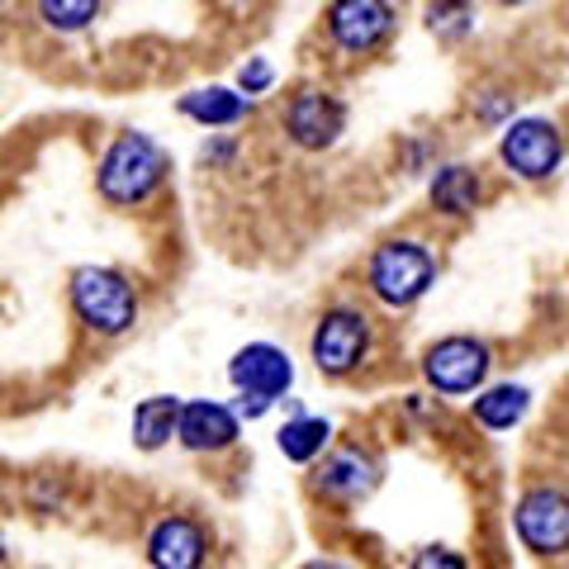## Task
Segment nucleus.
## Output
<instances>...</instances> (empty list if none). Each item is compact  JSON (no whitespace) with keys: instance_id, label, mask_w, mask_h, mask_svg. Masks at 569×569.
<instances>
[{"instance_id":"obj_1","label":"nucleus","mask_w":569,"mask_h":569,"mask_svg":"<svg viewBox=\"0 0 569 569\" xmlns=\"http://www.w3.org/2000/svg\"><path fill=\"white\" fill-rule=\"evenodd\" d=\"M167 181V152L148 133H119L100 157L96 186L110 204H142Z\"/></svg>"},{"instance_id":"obj_2","label":"nucleus","mask_w":569,"mask_h":569,"mask_svg":"<svg viewBox=\"0 0 569 569\" xmlns=\"http://www.w3.org/2000/svg\"><path fill=\"white\" fill-rule=\"evenodd\" d=\"M71 309L91 332L100 337H123L138 323V290L129 284V276L110 271V266H81L71 271Z\"/></svg>"},{"instance_id":"obj_3","label":"nucleus","mask_w":569,"mask_h":569,"mask_svg":"<svg viewBox=\"0 0 569 569\" xmlns=\"http://www.w3.org/2000/svg\"><path fill=\"white\" fill-rule=\"evenodd\" d=\"M437 280V257L427 252L422 242L413 238H389L370 252V266H366V284L370 295L380 299L389 309H408L432 290Z\"/></svg>"},{"instance_id":"obj_4","label":"nucleus","mask_w":569,"mask_h":569,"mask_svg":"<svg viewBox=\"0 0 569 569\" xmlns=\"http://www.w3.org/2000/svg\"><path fill=\"white\" fill-rule=\"evenodd\" d=\"M309 356H313L318 376H332V380L351 376V370L370 356V318H366L361 309H347V305L328 309V313L313 323Z\"/></svg>"},{"instance_id":"obj_5","label":"nucleus","mask_w":569,"mask_h":569,"mask_svg":"<svg viewBox=\"0 0 569 569\" xmlns=\"http://www.w3.org/2000/svg\"><path fill=\"white\" fill-rule=\"evenodd\" d=\"M518 537L537 556H565L569 550V493L556 485H537L518 498Z\"/></svg>"},{"instance_id":"obj_6","label":"nucleus","mask_w":569,"mask_h":569,"mask_svg":"<svg viewBox=\"0 0 569 569\" xmlns=\"http://www.w3.org/2000/svg\"><path fill=\"white\" fill-rule=\"evenodd\" d=\"M422 376L437 395H475L489 376V347L475 337H441L422 356Z\"/></svg>"},{"instance_id":"obj_7","label":"nucleus","mask_w":569,"mask_h":569,"mask_svg":"<svg viewBox=\"0 0 569 569\" xmlns=\"http://www.w3.org/2000/svg\"><path fill=\"white\" fill-rule=\"evenodd\" d=\"M498 157H503L508 171H518L522 181H546L565 157V138L550 119H518L503 129Z\"/></svg>"},{"instance_id":"obj_8","label":"nucleus","mask_w":569,"mask_h":569,"mask_svg":"<svg viewBox=\"0 0 569 569\" xmlns=\"http://www.w3.org/2000/svg\"><path fill=\"white\" fill-rule=\"evenodd\" d=\"M328 33L342 52L366 58L395 33V10L380 0H337V6H328Z\"/></svg>"},{"instance_id":"obj_9","label":"nucleus","mask_w":569,"mask_h":569,"mask_svg":"<svg viewBox=\"0 0 569 569\" xmlns=\"http://www.w3.org/2000/svg\"><path fill=\"white\" fill-rule=\"evenodd\" d=\"M342 129H347V110H342V100L328 91H299L290 100V110H284V133L305 152L332 148Z\"/></svg>"},{"instance_id":"obj_10","label":"nucleus","mask_w":569,"mask_h":569,"mask_svg":"<svg viewBox=\"0 0 569 569\" xmlns=\"http://www.w3.org/2000/svg\"><path fill=\"white\" fill-rule=\"evenodd\" d=\"M228 380L238 385V395H257V399H280L295 385V366L290 356L271 342H247L233 361H228Z\"/></svg>"},{"instance_id":"obj_11","label":"nucleus","mask_w":569,"mask_h":569,"mask_svg":"<svg viewBox=\"0 0 569 569\" xmlns=\"http://www.w3.org/2000/svg\"><path fill=\"white\" fill-rule=\"evenodd\" d=\"M148 560L152 569H204L209 560L204 527L190 518H162L148 537Z\"/></svg>"},{"instance_id":"obj_12","label":"nucleus","mask_w":569,"mask_h":569,"mask_svg":"<svg viewBox=\"0 0 569 569\" xmlns=\"http://www.w3.org/2000/svg\"><path fill=\"white\" fill-rule=\"evenodd\" d=\"M376 485H380V466H376V456L361 447H337L323 466H318V489L328 498H342V503L366 498Z\"/></svg>"},{"instance_id":"obj_13","label":"nucleus","mask_w":569,"mask_h":569,"mask_svg":"<svg viewBox=\"0 0 569 569\" xmlns=\"http://www.w3.org/2000/svg\"><path fill=\"white\" fill-rule=\"evenodd\" d=\"M238 441V408L213 403V399H194L181 413V447L186 451H228Z\"/></svg>"},{"instance_id":"obj_14","label":"nucleus","mask_w":569,"mask_h":569,"mask_svg":"<svg viewBox=\"0 0 569 569\" xmlns=\"http://www.w3.org/2000/svg\"><path fill=\"white\" fill-rule=\"evenodd\" d=\"M181 114L204 123V129H233V123H242L247 114H252V100L228 91V86H209V91L181 96Z\"/></svg>"},{"instance_id":"obj_15","label":"nucleus","mask_w":569,"mask_h":569,"mask_svg":"<svg viewBox=\"0 0 569 569\" xmlns=\"http://www.w3.org/2000/svg\"><path fill=\"white\" fill-rule=\"evenodd\" d=\"M181 413H186V403L171 399V395L142 399V403L133 408V441H138L142 451L167 447L171 437H181Z\"/></svg>"},{"instance_id":"obj_16","label":"nucleus","mask_w":569,"mask_h":569,"mask_svg":"<svg viewBox=\"0 0 569 569\" xmlns=\"http://www.w3.org/2000/svg\"><path fill=\"white\" fill-rule=\"evenodd\" d=\"M531 408V395L522 385H493L485 395L475 399V418L489 427V432H508V427H518Z\"/></svg>"},{"instance_id":"obj_17","label":"nucleus","mask_w":569,"mask_h":569,"mask_svg":"<svg viewBox=\"0 0 569 569\" xmlns=\"http://www.w3.org/2000/svg\"><path fill=\"white\" fill-rule=\"evenodd\" d=\"M479 194H485V186H479V176L470 167H441L432 176V204L441 213H451V219H460V213H475Z\"/></svg>"},{"instance_id":"obj_18","label":"nucleus","mask_w":569,"mask_h":569,"mask_svg":"<svg viewBox=\"0 0 569 569\" xmlns=\"http://www.w3.org/2000/svg\"><path fill=\"white\" fill-rule=\"evenodd\" d=\"M332 441V422L328 418H290L276 432V447L284 460H295V466H309L313 456H323V447Z\"/></svg>"},{"instance_id":"obj_19","label":"nucleus","mask_w":569,"mask_h":569,"mask_svg":"<svg viewBox=\"0 0 569 569\" xmlns=\"http://www.w3.org/2000/svg\"><path fill=\"white\" fill-rule=\"evenodd\" d=\"M39 14H43V24L48 29H62V33H71V29H86L100 14V6H91V0H43L39 6Z\"/></svg>"},{"instance_id":"obj_20","label":"nucleus","mask_w":569,"mask_h":569,"mask_svg":"<svg viewBox=\"0 0 569 569\" xmlns=\"http://www.w3.org/2000/svg\"><path fill=\"white\" fill-rule=\"evenodd\" d=\"M427 24H432V33H451V39H460V33L475 29V10L470 6H432L427 10Z\"/></svg>"},{"instance_id":"obj_21","label":"nucleus","mask_w":569,"mask_h":569,"mask_svg":"<svg viewBox=\"0 0 569 569\" xmlns=\"http://www.w3.org/2000/svg\"><path fill=\"white\" fill-rule=\"evenodd\" d=\"M408 569H470V565L460 560L456 550H447V546H422Z\"/></svg>"},{"instance_id":"obj_22","label":"nucleus","mask_w":569,"mask_h":569,"mask_svg":"<svg viewBox=\"0 0 569 569\" xmlns=\"http://www.w3.org/2000/svg\"><path fill=\"white\" fill-rule=\"evenodd\" d=\"M271 81H276V71H271V62H266V58H252V62L238 71V86H242L247 96H261Z\"/></svg>"},{"instance_id":"obj_23","label":"nucleus","mask_w":569,"mask_h":569,"mask_svg":"<svg viewBox=\"0 0 569 569\" xmlns=\"http://www.w3.org/2000/svg\"><path fill=\"white\" fill-rule=\"evenodd\" d=\"M266 408H271V399H257V395H242L238 399V418H261Z\"/></svg>"},{"instance_id":"obj_24","label":"nucleus","mask_w":569,"mask_h":569,"mask_svg":"<svg viewBox=\"0 0 569 569\" xmlns=\"http://www.w3.org/2000/svg\"><path fill=\"white\" fill-rule=\"evenodd\" d=\"M233 157V142H213V148H204V162H228Z\"/></svg>"},{"instance_id":"obj_25","label":"nucleus","mask_w":569,"mask_h":569,"mask_svg":"<svg viewBox=\"0 0 569 569\" xmlns=\"http://www.w3.org/2000/svg\"><path fill=\"white\" fill-rule=\"evenodd\" d=\"M309 569H342V565H328V560H318V565H309Z\"/></svg>"}]
</instances>
